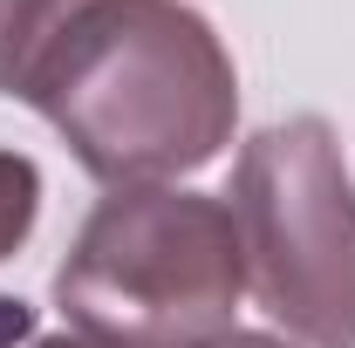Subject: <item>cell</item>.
<instances>
[{
  "instance_id": "6da1fadb",
  "label": "cell",
  "mask_w": 355,
  "mask_h": 348,
  "mask_svg": "<svg viewBox=\"0 0 355 348\" xmlns=\"http://www.w3.org/2000/svg\"><path fill=\"white\" fill-rule=\"evenodd\" d=\"M110 191L205 171L239 123V69L184 0H89L28 89Z\"/></svg>"
},
{
  "instance_id": "7a4b0ae2",
  "label": "cell",
  "mask_w": 355,
  "mask_h": 348,
  "mask_svg": "<svg viewBox=\"0 0 355 348\" xmlns=\"http://www.w3.org/2000/svg\"><path fill=\"white\" fill-rule=\"evenodd\" d=\"M246 287L225 198L184 184H130L96 198L69 260L55 266V307L103 348H205L232 335Z\"/></svg>"
},
{
  "instance_id": "3957f363",
  "label": "cell",
  "mask_w": 355,
  "mask_h": 348,
  "mask_svg": "<svg viewBox=\"0 0 355 348\" xmlns=\"http://www.w3.org/2000/svg\"><path fill=\"white\" fill-rule=\"evenodd\" d=\"M225 212L260 307L301 348H355V171L328 116L239 143Z\"/></svg>"
},
{
  "instance_id": "277c9868",
  "label": "cell",
  "mask_w": 355,
  "mask_h": 348,
  "mask_svg": "<svg viewBox=\"0 0 355 348\" xmlns=\"http://www.w3.org/2000/svg\"><path fill=\"white\" fill-rule=\"evenodd\" d=\"M89 0H0V96L28 103L42 62L62 48Z\"/></svg>"
},
{
  "instance_id": "5b68a950",
  "label": "cell",
  "mask_w": 355,
  "mask_h": 348,
  "mask_svg": "<svg viewBox=\"0 0 355 348\" xmlns=\"http://www.w3.org/2000/svg\"><path fill=\"white\" fill-rule=\"evenodd\" d=\"M42 218V171L28 150H0V260H14L28 246Z\"/></svg>"
},
{
  "instance_id": "8992f818",
  "label": "cell",
  "mask_w": 355,
  "mask_h": 348,
  "mask_svg": "<svg viewBox=\"0 0 355 348\" xmlns=\"http://www.w3.org/2000/svg\"><path fill=\"white\" fill-rule=\"evenodd\" d=\"M21 342H35V307L21 294H0V348H21Z\"/></svg>"
},
{
  "instance_id": "52a82bcc",
  "label": "cell",
  "mask_w": 355,
  "mask_h": 348,
  "mask_svg": "<svg viewBox=\"0 0 355 348\" xmlns=\"http://www.w3.org/2000/svg\"><path fill=\"white\" fill-rule=\"evenodd\" d=\"M205 348H294V342H280V335H260V328H232V335H219V342H205Z\"/></svg>"
},
{
  "instance_id": "ba28073f",
  "label": "cell",
  "mask_w": 355,
  "mask_h": 348,
  "mask_svg": "<svg viewBox=\"0 0 355 348\" xmlns=\"http://www.w3.org/2000/svg\"><path fill=\"white\" fill-rule=\"evenodd\" d=\"M35 348H103V342H89V335H42Z\"/></svg>"
}]
</instances>
